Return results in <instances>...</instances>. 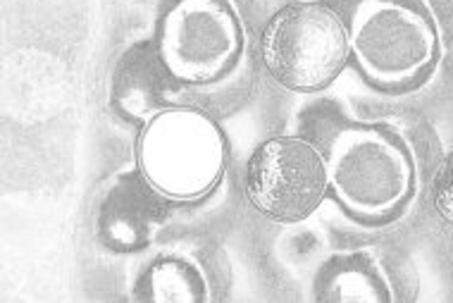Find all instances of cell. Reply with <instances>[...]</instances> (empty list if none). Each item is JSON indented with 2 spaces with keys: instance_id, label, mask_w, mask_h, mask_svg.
I'll return each mask as SVG.
<instances>
[{
  "instance_id": "cell-1",
  "label": "cell",
  "mask_w": 453,
  "mask_h": 303,
  "mask_svg": "<svg viewBox=\"0 0 453 303\" xmlns=\"http://www.w3.org/2000/svg\"><path fill=\"white\" fill-rule=\"evenodd\" d=\"M329 189L351 215L382 222L399 215L418 191V158L394 127L353 125L327 153Z\"/></svg>"
},
{
  "instance_id": "cell-2",
  "label": "cell",
  "mask_w": 453,
  "mask_h": 303,
  "mask_svg": "<svg viewBox=\"0 0 453 303\" xmlns=\"http://www.w3.org/2000/svg\"><path fill=\"white\" fill-rule=\"evenodd\" d=\"M136 165L157 196L198 201L212 194L226 170L225 132L203 110L160 108L141 127Z\"/></svg>"
},
{
  "instance_id": "cell-3",
  "label": "cell",
  "mask_w": 453,
  "mask_h": 303,
  "mask_svg": "<svg viewBox=\"0 0 453 303\" xmlns=\"http://www.w3.org/2000/svg\"><path fill=\"white\" fill-rule=\"evenodd\" d=\"M351 55L380 89H406L427 77L441 55V29L427 0H360Z\"/></svg>"
},
{
  "instance_id": "cell-4",
  "label": "cell",
  "mask_w": 453,
  "mask_h": 303,
  "mask_svg": "<svg viewBox=\"0 0 453 303\" xmlns=\"http://www.w3.org/2000/svg\"><path fill=\"white\" fill-rule=\"evenodd\" d=\"M260 55L267 74L287 91H322L351 58L349 24L322 3H291L267 22Z\"/></svg>"
},
{
  "instance_id": "cell-5",
  "label": "cell",
  "mask_w": 453,
  "mask_h": 303,
  "mask_svg": "<svg viewBox=\"0 0 453 303\" xmlns=\"http://www.w3.org/2000/svg\"><path fill=\"white\" fill-rule=\"evenodd\" d=\"M246 43L243 22L229 0H177L157 36V58L184 84L226 77Z\"/></svg>"
},
{
  "instance_id": "cell-6",
  "label": "cell",
  "mask_w": 453,
  "mask_h": 303,
  "mask_svg": "<svg viewBox=\"0 0 453 303\" xmlns=\"http://www.w3.org/2000/svg\"><path fill=\"white\" fill-rule=\"evenodd\" d=\"M329 191L327 156L301 136L263 141L246 165V196L267 220L294 225L320 208Z\"/></svg>"
},
{
  "instance_id": "cell-7",
  "label": "cell",
  "mask_w": 453,
  "mask_h": 303,
  "mask_svg": "<svg viewBox=\"0 0 453 303\" xmlns=\"http://www.w3.org/2000/svg\"><path fill=\"white\" fill-rule=\"evenodd\" d=\"M143 291L156 301H205L208 280L201 265L187 256H163L143 275Z\"/></svg>"
},
{
  "instance_id": "cell-8",
  "label": "cell",
  "mask_w": 453,
  "mask_h": 303,
  "mask_svg": "<svg viewBox=\"0 0 453 303\" xmlns=\"http://www.w3.org/2000/svg\"><path fill=\"white\" fill-rule=\"evenodd\" d=\"M327 284L334 291H356L353 299H377V301H391L394 287L384 265L370 253H351V256L336 258L329 268ZM336 294V296H339Z\"/></svg>"
},
{
  "instance_id": "cell-9",
  "label": "cell",
  "mask_w": 453,
  "mask_h": 303,
  "mask_svg": "<svg viewBox=\"0 0 453 303\" xmlns=\"http://www.w3.org/2000/svg\"><path fill=\"white\" fill-rule=\"evenodd\" d=\"M432 201L437 208L439 218L453 227V151L439 163L432 182Z\"/></svg>"
}]
</instances>
